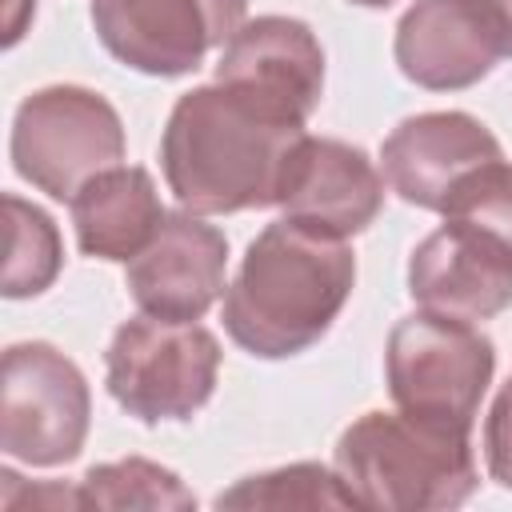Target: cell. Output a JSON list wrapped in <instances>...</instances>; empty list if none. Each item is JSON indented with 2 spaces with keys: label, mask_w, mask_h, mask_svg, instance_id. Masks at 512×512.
I'll list each match as a JSON object with an SVG mask.
<instances>
[{
  "label": "cell",
  "mask_w": 512,
  "mask_h": 512,
  "mask_svg": "<svg viewBox=\"0 0 512 512\" xmlns=\"http://www.w3.org/2000/svg\"><path fill=\"white\" fill-rule=\"evenodd\" d=\"M304 136V124L224 84H204L184 92L168 112L160 136L164 180L180 208L196 216L268 208L280 204L288 164Z\"/></svg>",
  "instance_id": "cell-1"
},
{
  "label": "cell",
  "mask_w": 512,
  "mask_h": 512,
  "mask_svg": "<svg viewBox=\"0 0 512 512\" xmlns=\"http://www.w3.org/2000/svg\"><path fill=\"white\" fill-rule=\"evenodd\" d=\"M216 508H360L336 468L284 464L216 492Z\"/></svg>",
  "instance_id": "cell-18"
},
{
  "label": "cell",
  "mask_w": 512,
  "mask_h": 512,
  "mask_svg": "<svg viewBox=\"0 0 512 512\" xmlns=\"http://www.w3.org/2000/svg\"><path fill=\"white\" fill-rule=\"evenodd\" d=\"M120 160L124 124L100 92L48 84L20 100L12 120V164L32 188L52 200H72L92 176Z\"/></svg>",
  "instance_id": "cell-6"
},
{
  "label": "cell",
  "mask_w": 512,
  "mask_h": 512,
  "mask_svg": "<svg viewBox=\"0 0 512 512\" xmlns=\"http://www.w3.org/2000/svg\"><path fill=\"white\" fill-rule=\"evenodd\" d=\"M500 140L468 112H420L392 128L380 144L388 188L416 204L444 212L448 196L484 164L500 160Z\"/></svg>",
  "instance_id": "cell-13"
},
{
  "label": "cell",
  "mask_w": 512,
  "mask_h": 512,
  "mask_svg": "<svg viewBox=\"0 0 512 512\" xmlns=\"http://www.w3.org/2000/svg\"><path fill=\"white\" fill-rule=\"evenodd\" d=\"M68 208H72L80 252L96 260H124V264L152 244V236L168 216L152 176L128 164H116L92 176L68 200Z\"/></svg>",
  "instance_id": "cell-15"
},
{
  "label": "cell",
  "mask_w": 512,
  "mask_h": 512,
  "mask_svg": "<svg viewBox=\"0 0 512 512\" xmlns=\"http://www.w3.org/2000/svg\"><path fill=\"white\" fill-rule=\"evenodd\" d=\"M36 16V0H4V44L12 48Z\"/></svg>",
  "instance_id": "cell-22"
},
{
  "label": "cell",
  "mask_w": 512,
  "mask_h": 512,
  "mask_svg": "<svg viewBox=\"0 0 512 512\" xmlns=\"http://www.w3.org/2000/svg\"><path fill=\"white\" fill-rule=\"evenodd\" d=\"M396 68L432 92L480 84L512 56L508 24L492 0H416L396 24Z\"/></svg>",
  "instance_id": "cell-9"
},
{
  "label": "cell",
  "mask_w": 512,
  "mask_h": 512,
  "mask_svg": "<svg viewBox=\"0 0 512 512\" xmlns=\"http://www.w3.org/2000/svg\"><path fill=\"white\" fill-rule=\"evenodd\" d=\"M216 372L220 340L196 320L180 324L140 312L112 332L104 352V384L140 424L196 416L212 400Z\"/></svg>",
  "instance_id": "cell-5"
},
{
  "label": "cell",
  "mask_w": 512,
  "mask_h": 512,
  "mask_svg": "<svg viewBox=\"0 0 512 512\" xmlns=\"http://www.w3.org/2000/svg\"><path fill=\"white\" fill-rule=\"evenodd\" d=\"M0 508L4 512H56V508H84L80 484H56V480H36L28 484L12 468L0 472Z\"/></svg>",
  "instance_id": "cell-20"
},
{
  "label": "cell",
  "mask_w": 512,
  "mask_h": 512,
  "mask_svg": "<svg viewBox=\"0 0 512 512\" xmlns=\"http://www.w3.org/2000/svg\"><path fill=\"white\" fill-rule=\"evenodd\" d=\"M484 464L488 476L512 492V380L496 392L492 412L484 420Z\"/></svg>",
  "instance_id": "cell-21"
},
{
  "label": "cell",
  "mask_w": 512,
  "mask_h": 512,
  "mask_svg": "<svg viewBox=\"0 0 512 512\" xmlns=\"http://www.w3.org/2000/svg\"><path fill=\"white\" fill-rule=\"evenodd\" d=\"M280 208L288 220L348 240L384 208V176L360 148L332 136H304L288 164Z\"/></svg>",
  "instance_id": "cell-14"
},
{
  "label": "cell",
  "mask_w": 512,
  "mask_h": 512,
  "mask_svg": "<svg viewBox=\"0 0 512 512\" xmlns=\"http://www.w3.org/2000/svg\"><path fill=\"white\" fill-rule=\"evenodd\" d=\"M408 292L420 308L456 320H492L512 304V248L476 224L448 220L408 260Z\"/></svg>",
  "instance_id": "cell-11"
},
{
  "label": "cell",
  "mask_w": 512,
  "mask_h": 512,
  "mask_svg": "<svg viewBox=\"0 0 512 512\" xmlns=\"http://www.w3.org/2000/svg\"><path fill=\"white\" fill-rule=\"evenodd\" d=\"M332 468L360 508L420 512L464 504L480 476L468 432L436 428L396 412H364L332 452Z\"/></svg>",
  "instance_id": "cell-3"
},
{
  "label": "cell",
  "mask_w": 512,
  "mask_h": 512,
  "mask_svg": "<svg viewBox=\"0 0 512 512\" xmlns=\"http://www.w3.org/2000/svg\"><path fill=\"white\" fill-rule=\"evenodd\" d=\"M496 8H500V16H504V24H508V44H512V0H492Z\"/></svg>",
  "instance_id": "cell-23"
},
{
  "label": "cell",
  "mask_w": 512,
  "mask_h": 512,
  "mask_svg": "<svg viewBox=\"0 0 512 512\" xmlns=\"http://www.w3.org/2000/svg\"><path fill=\"white\" fill-rule=\"evenodd\" d=\"M216 84L304 124L324 96V48L304 20L256 16L224 44Z\"/></svg>",
  "instance_id": "cell-10"
},
{
  "label": "cell",
  "mask_w": 512,
  "mask_h": 512,
  "mask_svg": "<svg viewBox=\"0 0 512 512\" xmlns=\"http://www.w3.org/2000/svg\"><path fill=\"white\" fill-rule=\"evenodd\" d=\"M76 484H80L84 508H104V512H112V508H160V512L196 508L192 488L172 468L144 460V456L96 464Z\"/></svg>",
  "instance_id": "cell-16"
},
{
  "label": "cell",
  "mask_w": 512,
  "mask_h": 512,
  "mask_svg": "<svg viewBox=\"0 0 512 512\" xmlns=\"http://www.w3.org/2000/svg\"><path fill=\"white\" fill-rule=\"evenodd\" d=\"M348 4H360V8H384V4H392V0H348Z\"/></svg>",
  "instance_id": "cell-24"
},
{
  "label": "cell",
  "mask_w": 512,
  "mask_h": 512,
  "mask_svg": "<svg viewBox=\"0 0 512 512\" xmlns=\"http://www.w3.org/2000/svg\"><path fill=\"white\" fill-rule=\"evenodd\" d=\"M356 284V256L344 236L300 220H272L244 252L224 288L228 336L260 356L284 360L320 344L348 304Z\"/></svg>",
  "instance_id": "cell-2"
},
{
  "label": "cell",
  "mask_w": 512,
  "mask_h": 512,
  "mask_svg": "<svg viewBox=\"0 0 512 512\" xmlns=\"http://www.w3.org/2000/svg\"><path fill=\"white\" fill-rule=\"evenodd\" d=\"M4 216H8V260H4V284L0 292L8 300L40 296L64 264V244L52 224V216L16 192L4 196Z\"/></svg>",
  "instance_id": "cell-17"
},
{
  "label": "cell",
  "mask_w": 512,
  "mask_h": 512,
  "mask_svg": "<svg viewBox=\"0 0 512 512\" xmlns=\"http://www.w3.org/2000/svg\"><path fill=\"white\" fill-rule=\"evenodd\" d=\"M448 220H464L484 228L488 236L504 240L512 248V164L500 156L484 168H476L444 204Z\"/></svg>",
  "instance_id": "cell-19"
},
{
  "label": "cell",
  "mask_w": 512,
  "mask_h": 512,
  "mask_svg": "<svg viewBox=\"0 0 512 512\" xmlns=\"http://www.w3.org/2000/svg\"><path fill=\"white\" fill-rule=\"evenodd\" d=\"M492 372L496 348L480 328H472V320L420 308L388 332V392L396 408L412 420L472 432Z\"/></svg>",
  "instance_id": "cell-4"
},
{
  "label": "cell",
  "mask_w": 512,
  "mask_h": 512,
  "mask_svg": "<svg viewBox=\"0 0 512 512\" xmlns=\"http://www.w3.org/2000/svg\"><path fill=\"white\" fill-rule=\"evenodd\" d=\"M228 240L196 212L164 216L152 244L128 260L124 284L140 312L192 324L224 296Z\"/></svg>",
  "instance_id": "cell-12"
},
{
  "label": "cell",
  "mask_w": 512,
  "mask_h": 512,
  "mask_svg": "<svg viewBox=\"0 0 512 512\" xmlns=\"http://www.w3.org/2000/svg\"><path fill=\"white\" fill-rule=\"evenodd\" d=\"M88 416V380L60 348L28 340L4 352L0 448L8 460L32 468H56L76 460L88 440Z\"/></svg>",
  "instance_id": "cell-7"
},
{
  "label": "cell",
  "mask_w": 512,
  "mask_h": 512,
  "mask_svg": "<svg viewBox=\"0 0 512 512\" xmlns=\"http://www.w3.org/2000/svg\"><path fill=\"white\" fill-rule=\"evenodd\" d=\"M248 0H92L100 44L132 72L188 76L244 24Z\"/></svg>",
  "instance_id": "cell-8"
}]
</instances>
